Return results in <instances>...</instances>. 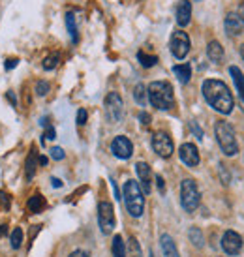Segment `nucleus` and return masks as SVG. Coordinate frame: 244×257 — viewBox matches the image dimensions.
Returning <instances> with one entry per match:
<instances>
[{
    "mask_svg": "<svg viewBox=\"0 0 244 257\" xmlns=\"http://www.w3.org/2000/svg\"><path fill=\"white\" fill-rule=\"evenodd\" d=\"M203 96L210 107L218 111L222 114H229L233 111V94H231L229 86L225 85L223 81H218V79H207L203 81Z\"/></svg>",
    "mask_w": 244,
    "mask_h": 257,
    "instance_id": "nucleus-1",
    "label": "nucleus"
},
{
    "mask_svg": "<svg viewBox=\"0 0 244 257\" xmlns=\"http://www.w3.org/2000/svg\"><path fill=\"white\" fill-rule=\"evenodd\" d=\"M122 197H124V205H126V210L130 212V216L134 218H139L143 216L145 210V193L141 190V186L137 180H126L124 182V188H122Z\"/></svg>",
    "mask_w": 244,
    "mask_h": 257,
    "instance_id": "nucleus-2",
    "label": "nucleus"
},
{
    "mask_svg": "<svg viewBox=\"0 0 244 257\" xmlns=\"http://www.w3.org/2000/svg\"><path fill=\"white\" fill-rule=\"evenodd\" d=\"M147 92H149V101L152 103V107L160 109V111H167L175 103L173 86L167 81H154L149 85Z\"/></svg>",
    "mask_w": 244,
    "mask_h": 257,
    "instance_id": "nucleus-3",
    "label": "nucleus"
},
{
    "mask_svg": "<svg viewBox=\"0 0 244 257\" xmlns=\"http://www.w3.org/2000/svg\"><path fill=\"white\" fill-rule=\"evenodd\" d=\"M214 136L216 141L220 145V149L225 156H235L238 152V143H237V136H235V130L229 122H218L214 128Z\"/></svg>",
    "mask_w": 244,
    "mask_h": 257,
    "instance_id": "nucleus-4",
    "label": "nucleus"
},
{
    "mask_svg": "<svg viewBox=\"0 0 244 257\" xmlns=\"http://www.w3.org/2000/svg\"><path fill=\"white\" fill-rule=\"evenodd\" d=\"M201 203V193L195 184V180L184 179L180 182V205L186 212H194Z\"/></svg>",
    "mask_w": 244,
    "mask_h": 257,
    "instance_id": "nucleus-5",
    "label": "nucleus"
},
{
    "mask_svg": "<svg viewBox=\"0 0 244 257\" xmlns=\"http://www.w3.org/2000/svg\"><path fill=\"white\" fill-rule=\"evenodd\" d=\"M103 107H105V116L111 124H118L124 116V103H122L120 94L116 92H109L105 96V101H103Z\"/></svg>",
    "mask_w": 244,
    "mask_h": 257,
    "instance_id": "nucleus-6",
    "label": "nucleus"
},
{
    "mask_svg": "<svg viewBox=\"0 0 244 257\" xmlns=\"http://www.w3.org/2000/svg\"><path fill=\"white\" fill-rule=\"evenodd\" d=\"M98 225L103 235H109L115 229V210H113V205L107 201H101L98 205Z\"/></svg>",
    "mask_w": 244,
    "mask_h": 257,
    "instance_id": "nucleus-7",
    "label": "nucleus"
},
{
    "mask_svg": "<svg viewBox=\"0 0 244 257\" xmlns=\"http://www.w3.org/2000/svg\"><path fill=\"white\" fill-rule=\"evenodd\" d=\"M169 49H171L173 57L182 60V58L188 55V51H190V38H188L186 32H182V30H175L171 36V42H169Z\"/></svg>",
    "mask_w": 244,
    "mask_h": 257,
    "instance_id": "nucleus-8",
    "label": "nucleus"
},
{
    "mask_svg": "<svg viewBox=\"0 0 244 257\" xmlns=\"http://www.w3.org/2000/svg\"><path fill=\"white\" fill-rule=\"evenodd\" d=\"M152 149H154V152H156L158 156L169 158L173 154V150H175L173 139L167 136L165 132H156V134L152 136Z\"/></svg>",
    "mask_w": 244,
    "mask_h": 257,
    "instance_id": "nucleus-9",
    "label": "nucleus"
},
{
    "mask_svg": "<svg viewBox=\"0 0 244 257\" xmlns=\"http://www.w3.org/2000/svg\"><path fill=\"white\" fill-rule=\"evenodd\" d=\"M222 250L227 255H237L238 251L242 250V236L238 235L237 231H225L222 236Z\"/></svg>",
    "mask_w": 244,
    "mask_h": 257,
    "instance_id": "nucleus-10",
    "label": "nucleus"
},
{
    "mask_svg": "<svg viewBox=\"0 0 244 257\" xmlns=\"http://www.w3.org/2000/svg\"><path fill=\"white\" fill-rule=\"evenodd\" d=\"M111 152L115 154L118 160H128L132 154H134V145L126 136H118L113 139L111 143Z\"/></svg>",
    "mask_w": 244,
    "mask_h": 257,
    "instance_id": "nucleus-11",
    "label": "nucleus"
},
{
    "mask_svg": "<svg viewBox=\"0 0 244 257\" xmlns=\"http://www.w3.org/2000/svg\"><path fill=\"white\" fill-rule=\"evenodd\" d=\"M179 156H180V162L186 164L188 167H197L199 165V150H197L195 145L192 143L180 145Z\"/></svg>",
    "mask_w": 244,
    "mask_h": 257,
    "instance_id": "nucleus-12",
    "label": "nucleus"
},
{
    "mask_svg": "<svg viewBox=\"0 0 244 257\" xmlns=\"http://www.w3.org/2000/svg\"><path fill=\"white\" fill-rule=\"evenodd\" d=\"M136 171H137V177H139V186H141L143 193H151V188H152L151 165L145 164V162H139V164L136 165Z\"/></svg>",
    "mask_w": 244,
    "mask_h": 257,
    "instance_id": "nucleus-13",
    "label": "nucleus"
},
{
    "mask_svg": "<svg viewBox=\"0 0 244 257\" xmlns=\"http://www.w3.org/2000/svg\"><path fill=\"white\" fill-rule=\"evenodd\" d=\"M223 29H225V32H227V36L229 38L240 36V34H242V29H244V23L240 21V17H238L235 12H231V14H227L225 21H223Z\"/></svg>",
    "mask_w": 244,
    "mask_h": 257,
    "instance_id": "nucleus-14",
    "label": "nucleus"
},
{
    "mask_svg": "<svg viewBox=\"0 0 244 257\" xmlns=\"http://www.w3.org/2000/svg\"><path fill=\"white\" fill-rule=\"evenodd\" d=\"M175 19H177V25H179V27L190 25V19H192V4H190L188 0L179 2L177 12H175Z\"/></svg>",
    "mask_w": 244,
    "mask_h": 257,
    "instance_id": "nucleus-15",
    "label": "nucleus"
},
{
    "mask_svg": "<svg viewBox=\"0 0 244 257\" xmlns=\"http://www.w3.org/2000/svg\"><path fill=\"white\" fill-rule=\"evenodd\" d=\"M160 248H162V253L164 257H179V250H177V244L171 238V235H164L160 236Z\"/></svg>",
    "mask_w": 244,
    "mask_h": 257,
    "instance_id": "nucleus-16",
    "label": "nucleus"
},
{
    "mask_svg": "<svg viewBox=\"0 0 244 257\" xmlns=\"http://www.w3.org/2000/svg\"><path fill=\"white\" fill-rule=\"evenodd\" d=\"M207 57L210 58V62H214V64H220L223 58V49L222 45L218 42H210L207 47Z\"/></svg>",
    "mask_w": 244,
    "mask_h": 257,
    "instance_id": "nucleus-17",
    "label": "nucleus"
},
{
    "mask_svg": "<svg viewBox=\"0 0 244 257\" xmlns=\"http://www.w3.org/2000/svg\"><path fill=\"white\" fill-rule=\"evenodd\" d=\"M229 73L233 81H235V86H237V92L240 96V100L244 101V73L240 72V68H237V66H231Z\"/></svg>",
    "mask_w": 244,
    "mask_h": 257,
    "instance_id": "nucleus-18",
    "label": "nucleus"
},
{
    "mask_svg": "<svg viewBox=\"0 0 244 257\" xmlns=\"http://www.w3.org/2000/svg\"><path fill=\"white\" fill-rule=\"evenodd\" d=\"M173 73L177 75V79H179L182 85H186L188 81H190V77H192V68H190V64H179L173 68Z\"/></svg>",
    "mask_w": 244,
    "mask_h": 257,
    "instance_id": "nucleus-19",
    "label": "nucleus"
},
{
    "mask_svg": "<svg viewBox=\"0 0 244 257\" xmlns=\"http://www.w3.org/2000/svg\"><path fill=\"white\" fill-rule=\"evenodd\" d=\"M134 100H136L141 107L147 105V101H149V92H147V86H145L143 83H139V85L134 88Z\"/></svg>",
    "mask_w": 244,
    "mask_h": 257,
    "instance_id": "nucleus-20",
    "label": "nucleus"
},
{
    "mask_svg": "<svg viewBox=\"0 0 244 257\" xmlns=\"http://www.w3.org/2000/svg\"><path fill=\"white\" fill-rule=\"evenodd\" d=\"M66 27H68V32H70V36H72V42L73 43L79 42V36H77V23H75V15H73L72 12L66 14Z\"/></svg>",
    "mask_w": 244,
    "mask_h": 257,
    "instance_id": "nucleus-21",
    "label": "nucleus"
},
{
    "mask_svg": "<svg viewBox=\"0 0 244 257\" xmlns=\"http://www.w3.org/2000/svg\"><path fill=\"white\" fill-rule=\"evenodd\" d=\"M34 173H36V152L30 150L29 158H27V164H25V177H27V180H32Z\"/></svg>",
    "mask_w": 244,
    "mask_h": 257,
    "instance_id": "nucleus-22",
    "label": "nucleus"
},
{
    "mask_svg": "<svg viewBox=\"0 0 244 257\" xmlns=\"http://www.w3.org/2000/svg\"><path fill=\"white\" fill-rule=\"evenodd\" d=\"M43 208H45V199H43L40 193H34L29 199V210L34 212V214H38V212H42Z\"/></svg>",
    "mask_w": 244,
    "mask_h": 257,
    "instance_id": "nucleus-23",
    "label": "nucleus"
},
{
    "mask_svg": "<svg viewBox=\"0 0 244 257\" xmlns=\"http://www.w3.org/2000/svg\"><path fill=\"white\" fill-rule=\"evenodd\" d=\"M111 251H113V257H126V244H124L120 235H116L115 238H113Z\"/></svg>",
    "mask_w": 244,
    "mask_h": 257,
    "instance_id": "nucleus-24",
    "label": "nucleus"
},
{
    "mask_svg": "<svg viewBox=\"0 0 244 257\" xmlns=\"http://www.w3.org/2000/svg\"><path fill=\"white\" fill-rule=\"evenodd\" d=\"M137 60H139V64L143 66V68H152V66L158 62V57L147 55V53H143V51H139V53H137Z\"/></svg>",
    "mask_w": 244,
    "mask_h": 257,
    "instance_id": "nucleus-25",
    "label": "nucleus"
},
{
    "mask_svg": "<svg viewBox=\"0 0 244 257\" xmlns=\"http://www.w3.org/2000/svg\"><path fill=\"white\" fill-rule=\"evenodd\" d=\"M58 64H60V55H58V53H51L49 57L43 58L42 66H43V70H47V72H49V70H55Z\"/></svg>",
    "mask_w": 244,
    "mask_h": 257,
    "instance_id": "nucleus-26",
    "label": "nucleus"
},
{
    "mask_svg": "<svg viewBox=\"0 0 244 257\" xmlns=\"http://www.w3.org/2000/svg\"><path fill=\"white\" fill-rule=\"evenodd\" d=\"M188 236H190V240L194 242V246H197V248H201L203 246V233L197 227L190 229V231H188Z\"/></svg>",
    "mask_w": 244,
    "mask_h": 257,
    "instance_id": "nucleus-27",
    "label": "nucleus"
},
{
    "mask_svg": "<svg viewBox=\"0 0 244 257\" xmlns=\"http://www.w3.org/2000/svg\"><path fill=\"white\" fill-rule=\"evenodd\" d=\"M23 244V231L21 227H15L14 233H12V248L14 250H19Z\"/></svg>",
    "mask_w": 244,
    "mask_h": 257,
    "instance_id": "nucleus-28",
    "label": "nucleus"
},
{
    "mask_svg": "<svg viewBox=\"0 0 244 257\" xmlns=\"http://www.w3.org/2000/svg\"><path fill=\"white\" fill-rule=\"evenodd\" d=\"M130 253H132V257H143V253H141V248H139V244H137V240L134 238V236H130Z\"/></svg>",
    "mask_w": 244,
    "mask_h": 257,
    "instance_id": "nucleus-29",
    "label": "nucleus"
},
{
    "mask_svg": "<svg viewBox=\"0 0 244 257\" xmlns=\"http://www.w3.org/2000/svg\"><path fill=\"white\" fill-rule=\"evenodd\" d=\"M51 85L47 83V81H38L36 83V94L38 96H45V94L49 92Z\"/></svg>",
    "mask_w": 244,
    "mask_h": 257,
    "instance_id": "nucleus-30",
    "label": "nucleus"
},
{
    "mask_svg": "<svg viewBox=\"0 0 244 257\" xmlns=\"http://www.w3.org/2000/svg\"><path fill=\"white\" fill-rule=\"evenodd\" d=\"M51 158L57 160V162L64 160V150L60 149V147H53V149H51Z\"/></svg>",
    "mask_w": 244,
    "mask_h": 257,
    "instance_id": "nucleus-31",
    "label": "nucleus"
},
{
    "mask_svg": "<svg viewBox=\"0 0 244 257\" xmlns=\"http://www.w3.org/2000/svg\"><path fill=\"white\" fill-rule=\"evenodd\" d=\"M86 116H88V114H86L85 109H79V111H77V124H79V126L86 124Z\"/></svg>",
    "mask_w": 244,
    "mask_h": 257,
    "instance_id": "nucleus-32",
    "label": "nucleus"
},
{
    "mask_svg": "<svg viewBox=\"0 0 244 257\" xmlns=\"http://www.w3.org/2000/svg\"><path fill=\"white\" fill-rule=\"evenodd\" d=\"M139 120H141V124H143V126H151V114L141 113V114H139Z\"/></svg>",
    "mask_w": 244,
    "mask_h": 257,
    "instance_id": "nucleus-33",
    "label": "nucleus"
},
{
    "mask_svg": "<svg viewBox=\"0 0 244 257\" xmlns=\"http://www.w3.org/2000/svg\"><path fill=\"white\" fill-rule=\"evenodd\" d=\"M0 203H2V207L10 208V195L4 192H0Z\"/></svg>",
    "mask_w": 244,
    "mask_h": 257,
    "instance_id": "nucleus-34",
    "label": "nucleus"
},
{
    "mask_svg": "<svg viewBox=\"0 0 244 257\" xmlns=\"http://www.w3.org/2000/svg\"><path fill=\"white\" fill-rule=\"evenodd\" d=\"M17 62H19L17 58H8L6 62H4V68H6V70H12V68H15V66H17Z\"/></svg>",
    "mask_w": 244,
    "mask_h": 257,
    "instance_id": "nucleus-35",
    "label": "nucleus"
},
{
    "mask_svg": "<svg viewBox=\"0 0 244 257\" xmlns=\"http://www.w3.org/2000/svg\"><path fill=\"white\" fill-rule=\"evenodd\" d=\"M57 137V132H55V128H51V126H47V130H45V139H55Z\"/></svg>",
    "mask_w": 244,
    "mask_h": 257,
    "instance_id": "nucleus-36",
    "label": "nucleus"
},
{
    "mask_svg": "<svg viewBox=\"0 0 244 257\" xmlns=\"http://www.w3.org/2000/svg\"><path fill=\"white\" fill-rule=\"evenodd\" d=\"M70 257H90L86 251H83V250H75V251H72L70 253Z\"/></svg>",
    "mask_w": 244,
    "mask_h": 257,
    "instance_id": "nucleus-37",
    "label": "nucleus"
},
{
    "mask_svg": "<svg viewBox=\"0 0 244 257\" xmlns=\"http://www.w3.org/2000/svg\"><path fill=\"white\" fill-rule=\"evenodd\" d=\"M156 182H158V190H160L162 193H164V192H165V184H164V179H162L160 175L156 177Z\"/></svg>",
    "mask_w": 244,
    "mask_h": 257,
    "instance_id": "nucleus-38",
    "label": "nucleus"
},
{
    "mask_svg": "<svg viewBox=\"0 0 244 257\" xmlns=\"http://www.w3.org/2000/svg\"><path fill=\"white\" fill-rule=\"evenodd\" d=\"M237 15H238V17H240V21L244 23V2H240V4H238Z\"/></svg>",
    "mask_w": 244,
    "mask_h": 257,
    "instance_id": "nucleus-39",
    "label": "nucleus"
},
{
    "mask_svg": "<svg viewBox=\"0 0 244 257\" xmlns=\"http://www.w3.org/2000/svg\"><path fill=\"white\" fill-rule=\"evenodd\" d=\"M8 100L12 101V105H17V100H15V94L14 92H8Z\"/></svg>",
    "mask_w": 244,
    "mask_h": 257,
    "instance_id": "nucleus-40",
    "label": "nucleus"
},
{
    "mask_svg": "<svg viewBox=\"0 0 244 257\" xmlns=\"http://www.w3.org/2000/svg\"><path fill=\"white\" fill-rule=\"evenodd\" d=\"M51 182H53V186H55V188H60V186H62V180H60V179H51Z\"/></svg>",
    "mask_w": 244,
    "mask_h": 257,
    "instance_id": "nucleus-41",
    "label": "nucleus"
},
{
    "mask_svg": "<svg viewBox=\"0 0 244 257\" xmlns=\"http://www.w3.org/2000/svg\"><path fill=\"white\" fill-rule=\"evenodd\" d=\"M40 164H42V165L47 164V158H45V156H40Z\"/></svg>",
    "mask_w": 244,
    "mask_h": 257,
    "instance_id": "nucleus-42",
    "label": "nucleus"
},
{
    "mask_svg": "<svg viewBox=\"0 0 244 257\" xmlns=\"http://www.w3.org/2000/svg\"><path fill=\"white\" fill-rule=\"evenodd\" d=\"M6 233V225H0V236Z\"/></svg>",
    "mask_w": 244,
    "mask_h": 257,
    "instance_id": "nucleus-43",
    "label": "nucleus"
},
{
    "mask_svg": "<svg viewBox=\"0 0 244 257\" xmlns=\"http://www.w3.org/2000/svg\"><path fill=\"white\" fill-rule=\"evenodd\" d=\"M240 55H242V58H244V43L240 45Z\"/></svg>",
    "mask_w": 244,
    "mask_h": 257,
    "instance_id": "nucleus-44",
    "label": "nucleus"
},
{
    "mask_svg": "<svg viewBox=\"0 0 244 257\" xmlns=\"http://www.w3.org/2000/svg\"><path fill=\"white\" fill-rule=\"evenodd\" d=\"M149 257H152V253H149Z\"/></svg>",
    "mask_w": 244,
    "mask_h": 257,
    "instance_id": "nucleus-45",
    "label": "nucleus"
}]
</instances>
